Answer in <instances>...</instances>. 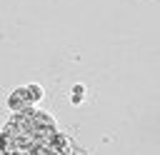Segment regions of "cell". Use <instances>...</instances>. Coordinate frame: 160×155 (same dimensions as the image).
<instances>
[{
  "label": "cell",
  "instance_id": "1",
  "mask_svg": "<svg viewBox=\"0 0 160 155\" xmlns=\"http://www.w3.org/2000/svg\"><path fill=\"white\" fill-rule=\"evenodd\" d=\"M32 105H35V100H32V95H30V88H18V90H12L10 98H8V108L12 110V115H15V112H25V110H30Z\"/></svg>",
  "mask_w": 160,
  "mask_h": 155
},
{
  "label": "cell",
  "instance_id": "2",
  "mask_svg": "<svg viewBox=\"0 0 160 155\" xmlns=\"http://www.w3.org/2000/svg\"><path fill=\"white\" fill-rule=\"evenodd\" d=\"M30 88V95H32V100L38 102V100H42V88L40 85H28Z\"/></svg>",
  "mask_w": 160,
  "mask_h": 155
},
{
  "label": "cell",
  "instance_id": "3",
  "mask_svg": "<svg viewBox=\"0 0 160 155\" xmlns=\"http://www.w3.org/2000/svg\"><path fill=\"white\" fill-rule=\"evenodd\" d=\"M72 92H75V95H72V102L78 105V102H80V98H82V92H85V88H82V85H75V88H72Z\"/></svg>",
  "mask_w": 160,
  "mask_h": 155
}]
</instances>
